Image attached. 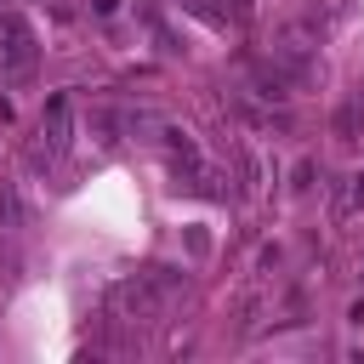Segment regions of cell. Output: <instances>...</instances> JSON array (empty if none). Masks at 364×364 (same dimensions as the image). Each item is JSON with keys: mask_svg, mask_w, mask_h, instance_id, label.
Here are the masks:
<instances>
[{"mask_svg": "<svg viewBox=\"0 0 364 364\" xmlns=\"http://www.w3.org/2000/svg\"><path fill=\"white\" fill-rule=\"evenodd\" d=\"M353 210H364V165L347 171L341 188H336V216H353Z\"/></svg>", "mask_w": 364, "mask_h": 364, "instance_id": "4", "label": "cell"}, {"mask_svg": "<svg viewBox=\"0 0 364 364\" xmlns=\"http://www.w3.org/2000/svg\"><path fill=\"white\" fill-rule=\"evenodd\" d=\"M17 267H23V256H17V245L0 233V284H6V279H17Z\"/></svg>", "mask_w": 364, "mask_h": 364, "instance_id": "5", "label": "cell"}, {"mask_svg": "<svg viewBox=\"0 0 364 364\" xmlns=\"http://www.w3.org/2000/svg\"><path fill=\"white\" fill-rule=\"evenodd\" d=\"M313 171H318V165H313V159H301V165H296V182H290V188H296V193H307V188H313Z\"/></svg>", "mask_w": 364, "mask_h": 364, "instance_id": "6", "label": "cell"}, {"mask_svg": "<svg viewBox=\"0 0 364 364\" xmlns=\"http://www.w3.org/2000/svg\"><path fill=\"white\" fill-rule=\"evenodd\" d=\"M68 136H74V102L57 91V97L46 102V114H40L34 142H28V165H34V171L57 165V159H63V148H68Z\"/></svg>", "mask_w": 364, "mask_h": 364, "instance_id": "1", "label": "cell"}, {"mask_svg": "<svg viewBox=\"0 0 364 364\" xmlns=\"http://www.w3.org/2000/svg\"><path fill=\"white\" fill-rule=\"evenodd\" d=\"M330 131L341 136V142H353V136H364V91H353L341 108H336V119H330Z\"/></svg>", "mask_w": 364, "mask_h": 364, "instance_id": "3", "label": "cell"}, {"mask_svg": "<svg viewBox=\"0 0 364 364\" xmlns=\"http://www.w3.org/2000/svg\"><path fill=\"white\" fill-rule=\"evenodd\" d=\"M0 34H6V46H0L6 74H11V80H23V74L34 68V28H28V17L6 11V17H0Z\"/></svg>", "mask_w": 364, "mask_h": 364, "instance_id": "2", "label": "cell"}]
</instances>
